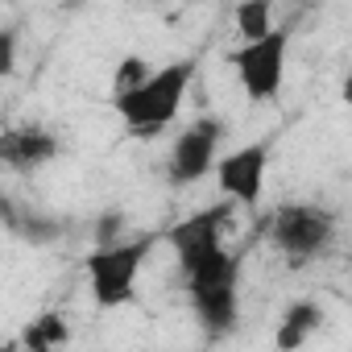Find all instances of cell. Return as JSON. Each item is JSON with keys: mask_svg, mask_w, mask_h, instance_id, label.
<instances>
[{"mask_svg": "<svg viewBox=\"0 0 352 352\" xmlns=\"http://www.w3.org/2000/svg\"><path fill=\"white\" fill-rule=\"evenodd\" d=\"M274 30V0H241V9H236V34L245 42L261 38Z\"/></svg>", "mask_w": 352, "mask_h": 352, "instance_id": "12", "label": "cell"}, {"mask_svg": "<svg viewBox=\"0 0 352 352\" xmlns=\"http://www.w3.org/2000/svg\"><path fill=\"white\" fill-rule=\"evenodd\" d=\"M17 67V30H0V79H9Z\"/></svg>", "mask_w": 352, "mask_h": 352, "instance_id": "16", "label": "cell"}, {"mask_svg": "<svg viewBox=\"0 0 352 352\" xmlns=\"http://www.w3.org/2000/svg\"><path fill=\"white\" fill-rule=\"evenodd\" d=\"M149 236L141 241H112V245H96V253H87L83 270H87V282H91V298L100 311H116V307H129L137 298V274L145 265V253H149Z\"/></svg>", "mask_w": 352, "mask_h": 352, "instance_id": "4", "label": "cell"}, {"mask_svg": "<svg viewBox=\"0 0 352 352\" xmlns=\"http://www.w3.org/2000/svg\"><path fill=\"white\" fill-rule=\"evenodd\" d=\"M286 50H290V30L274 25L270 34H261V38H253L228 54V63H232V71H236V79L253 104H265L278 96L282 75H286Z\"/></svg>", "mask_w": 352, "mask_h": 352, "instance_id": "5", "label": "cell"}, {"mask_svg": "<svg viewBox=\"0 0 352 352\" xmlns=\"http://www.w3.org/2000/svg\"><path fill=\"white\" fill-rule=\"evenodd\" d=\"M220 141H224V124L216 116H204L187 133H179V141H174V149H170V166H166L170 183L187 187V183H199L204 174H212Z\"/></svg>", "mask_w": 352, "mask_h": 352, "instance_id": "6", "label": "cell"}, {"mask_svg": "<svg viewBox=\"0 0 352 352\" xmlns=\"http://www.w3.org/2000/svg\"><path fill=\"white\" fill-rule=\"evenodd\" d=\"M236 282H241V265L228 270V274H220V278H212V282L187 286L191 307H195L208 340H220V336H228L236 327V315H241V290H236Z\"/></svg>", "mask_w": 352, "mask_h": 352, "instance_id": "7", "label": "cell"}, {"mask_svg": "<svg viewBox=\"0 0 352 352\" xmlns=\"http://www.w3.org/2000/svg\"><path fill=\"white\" fill-rule=\"evenodd\" d=\"M149 75V67H145V58H137V54H129L120 67H116V75H112V96L116 91H129V87H137L141 79Z\"/></svg>", "mask_w": 352, "mask_h": 352, "instance_id": "14", "label": "cell"}, {"mask_svg": "<svg viewBox=\"0 0 352 352\" xmlns=\"http://www.w3.org/2000/svg\"><path fill=\"white\" fill-rule=\"evenodd\" d=\"M58 153H63V145L46 129L25 124V129H5V133H0V166H9L17 174H34L46 162H54Z\"/></svg>", "mask_w": 352, "mask_h": 352, "instance_id": "9", "label": "cell"}, {"mask_svg": "<svg viewBox=\"0 0 352 352\" xmlns=\"http://www.w3.org/2000/svg\"><path fill=\"white\" fill-rule=\"evenodd\" d=\"M191 79H195V58H179V63H166V67L149 71L137 87L116 91L112 104H116L129 137L153 141L157 133H166L170 120L183 108V96H187Z\"/></svg>", "mask_w": 352, "mask_h": 352, "instance_id": "1", "label": "cell"}, {"mask_svg": "<svg viewBox=\"0 0 352 352\" xmlns=\"http://www.w3.org/2000/svg\"><path fill=\"white\" fill-rule=\"evenodd\" d=\"M13 236H21L25 245H54L58 236H63V220H54V216H42V212H34V208H25L21 204V216H17V232Z\"/></svg>", "mask_w": 352, "mask_h": 352, "instance_id": "11", "label": "cell"}, {"mask_svg": "<svg viewBox=\"0 0 352 352\" xmlns=\"http://www.w3.org/2000/svg\"><path fill=\"white\" fill-rule=\"evenodd\" d=\"M319 323H323V307L319 302H311V298H298V302H290L286 311H282V327H278V336H274V344L278 348H302L315 331H319Z\"/></svg>", "mask_w": 352, "mask_h": 352, "instance_id": "10", "label": "cell"}, {"mask_svg": "<svg viewBox=\"0 0 352 352\" xmlns=\"http://www.w3.org/2000/svg\"><path fill=\"white\" fill-rule=\"evenodd\" d=\"M71 340V331H67V323L58 319V315H38L25 331H21V348H34V352H46V348H54V344H67Z\"/></svg>", "mask_w": 352, "mask_h": 352, "instance_id": "13", "label": "cell"}, {"mask_svg": "<svg viewBox=\"0 0 352 352\" xmlns=\"http://www.w3.org/2000/svg\"><path fill=\"white\" fill-rule=\"evenodd\" d=\"M120 228H124V212H104L100 216V224H96V245H112V241H120Z\"/></svg>", "mask_w": 352, "mask_h": 352, "instance_id": "15", "label": "cell"}, {"mask_svg": "<svg viewBox=\"0 0 352 352\" xmlns=\"http://www.w3.org/2000/svg\"><path fill=\"white\" fill-rule=\"evenodd\" d=\"M265 241L290 265H307L323 257L336 241V212L319 204H282L265 220Z\"/></svg>", "mask_w": 352, "mask_h": 352, "instance_id": "3", "label": "cell"}, {"mask_svg": "<svg viewBox=\"0 0 352 352\" xmlns=\"http://www.w3.org/2000/svg\"><path fill=\"white\" fill-rule=\"evenodd\" d=\"M290 9H311V5H319V0H286Z\"/></svg>", "mask_w": 352, "mask_h": 352, "instance_id": "17", "label": "cell"}, {"mask_svg": "<svg viewBox=\"0 0 352 352\" xmlns=\"http://www.w3.org/2000/svg\"><path fill=\"white\" fill-rule=\"evenodd\" d=\"M228 216H232V199L228 204H212L187 220H179L166 241L174 249V257H179L183 274H187V286H199V282H212L228 270L241 265L236 253L224 249V228H228Z\"/></svg>", "mask_w": 352, "mask_h": 352, "instance_id": "2", "label": "cell"}, {"mask_svg": "<svg viewBox=\"0 0 352 352\" xmlns=\"http://www.w3.org/2000/svg\"><path fill=\"white\" fill-rule=\"evenodd\" d=\"M265 166H270V145L257 141V145H241V149L224 153L220 166H212V170L220 174V191H224L232 204L257 208L261 187H265Z\"/></svg>", "mask_w": 352, "mask_h": 352, "instance_id": "8", "label": "cell"}]
</instances>
